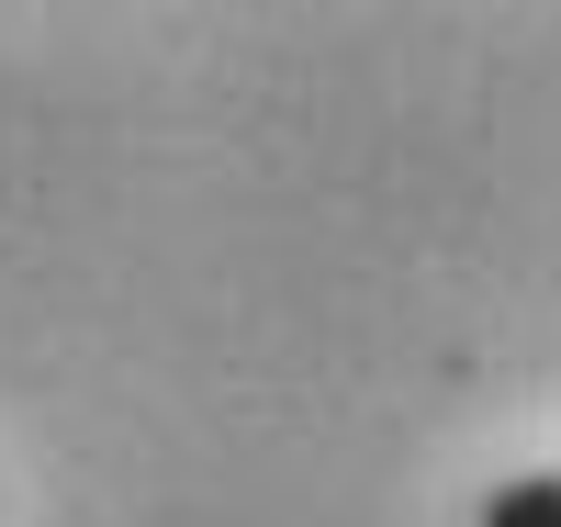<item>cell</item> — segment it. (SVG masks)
Listing matches in <instances>:
<instances>
[{"label": "cell", "mask_w": 561, "mask_h": 527, "mask_svg": "<svg viewBox=\"0 0 561 527\" xmlns=\"http://www.w3.org/2000/svg\"><path fill=\"white\" fill-rule=\"evenodd\" d=\"M494 527H561V505H550V471H528V483H505Z\"/></svg>", "instance_id": "obj_1"}]
</instances>
